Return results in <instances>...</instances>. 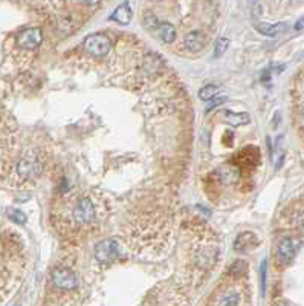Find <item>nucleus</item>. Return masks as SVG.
<instances>
[{
    "label": "nucleus",
    "mask_w": 304,
    "mask_h": 306,
    "mask_svg": "<svg viewBox=\"0 0 304 306\" xmlns=\"http://www.w3.org/2000/svg\"><path fill=\"white\" fill-rule=\"evenodd\" d=\"M203 46H205V39L200 33L194 31V33H190L185 37V48H188L190 51L199 52Z\"/></svg>",
    "instance_id": "nucleus-10"
},
{
    "label": "nucleus",
    "mask_w": 304,
    "mask_h": 306,
    "mask_svg": "<svg viewBox=\"0 0 304 306\" xmlns=\"http://www.w3.org/2000/svg\"><path fill=\"white\" fill-rule=\"evenodd\" d=\"M296 110L301 118V127L304 130V75L298 81V91H296Z\"/></svg>",
    "instance_id": "nucleus-12"
},
{
    "label": "nucleus",
    "mask_w": 304,
    "mask_h": 306,
    "mask_svg": "<svg viewBox=\"0 0 304 306\" xmlns=\"http://www.w3.org/2000/svg\"><path fill=\"white\" fill-rule=\"evenodd\" d=\"M158 34L165 43H173L174 39H176V30L168 22H162V23L158 25Z\"/></svg>",
    "instance_id": "nucleus-11"
},
{
    "label": "nucleus",
    "mask_w": 304,
    "mask_h": 306,
    "mask_svg": "<svg viewBox=\"0 0 304 306\" xmlns=\"http://www.w3.org/2000/svg\"><path fill=\"white\" fill-rule=\"evenodd\" d=\"M299 28H304V19L298 22V25H296V30H299Z\"/></svg>",
    "instance_id": "nucleus-23"
},
{
    "label": "nucleus",
    "mask_w": 304,
    "mask_h": 306,
    "mask_svg": "<svg viewBox=\"0 0 304 306\" xmlns=\"http://www.w3.org/2000/svg\"><path fill=\"white\" fill-rule=\"evenodd\" d=\"M7 214H8L10 219L16 220V222H19V224H23V222L26 220V216H25L20 210H16V208H8V210H7Z\"/></svg>",
    "instance_id": "nucleus-18"
},
{
    "label": "nucleus",
    "mask_w": 304,
    "mask_h": 306,
    "mask_svg": "<svg viewBox=\"0 0 304 306\" xmlns=\"http://www.w3.org/2000/svg\"><path fill=\"white\" fill-rule=\"evenodd\" d=\"M293 225L298 231H302L304 233V207L295 214V219H293Z\"/></svg>",
    "instance_id": "nucleus-19"
},
{
    "label": "nucleus",
    "mask_w": 304,
    "mask_h": 306,
    "mask_svg": "<svg viewBox=\"0 0 304 306\" xmlns=\"http://www.w3.org/2000/svg\"><path fill=\"white\" fill-rule=\"evenodd\" d=\"M252 240H254V234L252 233H243L237 237L234 248L237 251H245L248 246H252Z\"/></svg>",
    "instance_id": "nucleus-15"
},
{
    "label": "nucleus",
    "mask_w": 304,
    "mask_h": 306,
    "mask_svg": "<svg viewBox=\"0 0 304 306\" xmlns=\"http://www.w3.org/2000/svg\"><path fill=\"white\" fill-rule=\"evenodd\" d=\"M225 101H226V97H220L219 100H216V101H214V103H212V104L208 107V110H211V109H214V107L220 106V104H222V103H225Z\"/></svg>",
    "instance_id": "nucleus-22"
},
{
    "label": "nucleus",
    "mask_w": 304,
    "mask_h": 306,
    "mask_svg": "<svg viewBox=\"0 0 304 306\" xmlns=\"http://www.w3.org/2000/svg\"><path fill=\"white\" fill-rule=\"evenodd\" d=\"M42 40H43L42 30L40 28H29L19 36L17 43L23 49H36L42 43Z\"/></svg>",
    "instance_id": "nucleus-7"
},
{
    "label": "nucleus",
    "mask_w": 304,
    "mask_h": 306,
    "mask_svg": "<svg viewBox=\"0 0 304 306\" xmlns=\"http://www.w3.org/2000/svg\"><path fill=\"white\" fill-rule=\"evenodd\" d=\"M219 92H220V88H217L214 85H208L199 91V98L202 101H209V100H214Z\"/></svg>",
    "instance_id": "nucleus-14"
},
{
    "label": "nucleus",
    "mask_w": 304,
    "mask_h": 306,
    "mask_svg": "<svg viewBox=\"0 0 304 306\" xmlns=\"http://www.w3.org/2000/svg\"><path fill=\"white\" fill-rule=\"evenodd\" d=\"M95 217V207L94 202L89 198H83L77 202V205L74 207V219L77 224H89L92 222Z\"/></svg>",
    "instance_id": "nucleus-4"
},
{
    "label": "nucleus",
    "mask_w": 304,
    "mask_h": 306,
    "mask_svg": "<svg viewBox=\"0 0 304 306\" xmlns=\"http://www.w3.org/2000/svg\"><path fill=\"white\" fill-rule=\"evenodd\" d=\"M52 282L57 288L65 289V291H71L75 289L78 285L77 275L69 269V268H57L52 272Z\"/></svg>",
    "instance_id": "nucleus-5"
},
{
    "label": "nucleus",
    "mask_w": 304,
    "mask_h": 306,
    "mask_svg": "<svg viewBox=\"0 0 304 306\" xmlns=\"http://www.w3.org/2000/svg\"><path fill=\"white\" fill-rule=\"evenodd\" d=\"M228 46H229V40L228 39H225V37H220L219 40H217V43H216V51H214V55L219 59V57H222L223 55V52L228 49Z\"/></svg>",
    "instance_id": "nucleus-16"
},
{
    "label": "nucleus",
    "mask_w": 304,
    "mask_h": 306,
    "mask_svg": "<svg viewBox=\"0 0 304 306\" xmlns=\"http://www.w3.org/2000/svg\"><path fill=\"white\" fill-rule=\"evenodd\" d=\"M84 49L94 57H104L110 51V40L103 34L89 36L84 40Z\"/></svg>",
    "instance_id": "nucleus-2"
},
{
    "label": "nucleus",
    "mask_w": 304,
    "mask_h": 306,
    "mask_svg": "<svg viewBox=\"0 0 304 306\" xmlns=\"http://www.w3.org/2000/svg\"><path fill=\"white\" fill-rule=\"evenodd\" d=\"M240 295L237 292H229L222 298V306H237Z\"/></svg>",
    "instance_id": "nucleus-17"
},
{
    "label": "nucleus",
    "mask_w": 304,
    "mask_h": 306,
    "mask_svg": "<svg viewBox=\"0 0 304 306\" xmlns=\"http://www.w3.org/2000/svg\"><path fill=\"white\" fill-rule=\"evenodd\" d=\"M225 117L231 126H245L251 121L248 114H232V112H225Z\"/></svg>",
    "instance_id": "nucleus-13"
},
{
    "label": "nucleus",
    "mask_w": 304,
    "mask_h": 306,
    "mask_svg": "<svg viewBox=\"0 0 304 306\" xmlns=\"http://www.w3.org/2000/svg\"><path fill=\"white\" fill-rule=\"evenodd\" d=\"M43 172V164L33 156L23 158L19 164H17V173L23 181H31L36 179L37 176H40Z\"/></svg>",
    "instance_id": "nucleus-3"
},
{
    "label": "nucleus",
    "mask_w": 304,
    "mask_h": 306,
    "mask_svg": "<svg viewBox=\"0 0 304 306\" xmlns=\"http://www.w3.org/2000/svg\"><path fill=\"white\" fill-rule=\"evenodd\" d=\"M255 28L258 30V33H261L263 36H278L281 33H284L287 30V23H275V25H267V23H255Z\"/></svg>",
    "instance_id": "nucleus-8"
},
{
    "label": "nucleus",
    "mask_w": 304,
    "mask_h": 306,
    "mask_svg": "<svg viewBox=\"0 0 304 306\" xmlns=\"http://www.w3.org/2000/svg\"><path fill=\"white\" fill-rule=\"evenodd\" d=\"M245 266H246V263H245L243 260H237V262H234V263L231 265L229 272H232V274H241V272L245 271Z\"/></svg>",
    "instance_id": "nucleus-20"
},
{
    "label": "nucleus",
    "mask_w": 304,
    "mask_h": 306,
    "mask_svg": "<svg viewBox=\"0 0 304 306\" xmlns=\"http://www.w3.org/2000/svg\"><path fill=\"white\" fill-rule=\"evenodd\" d=\"M158 20H156V17L153 16V14H147L145 16V26H148V28H156L158 30V23H156Z\"/></svg>",
    "instance_id": "nucleus-21"
},
{
    "label": "nucleus",
    "mask_w": 304,
    "mask_h": 306,
    "mask_svg": "<svg viewBox=\"0 0 304 306\" xmlns=\"http://www.w3.org/2000/svg\"><path fill=\"white\" fill-rule=\"evenodd\" d=\"M118 245L113 240H101L100 243H97L95 246V257L98 262L101 263H109L112 260H115L118 257Z\"/></svg>",
    "instance_id": "nucleus-6"
},
{
    "label": "nucleus",
    "mask_w": 304,
    "mask_h": 306,
    "mask_svg": "<svg viewBox=\"0 0 304 306\" xmlns=\"http://www.w3.org/2000/svg\"><path fill=\"white\" fill-rule=\"evenodd\" d=\"M301 245V240L298 237H284L277 245V259L281 265H287L293 260L298 248Z\"/></svg>",
    "instance_id": "nucleus-1"
},
{
    "label": "nucleus",
    "mask_w": 304,
    "mask_h": 306,
    "mask_svg": "<svg viewBox=\"0 0 304 306\" xmlns=\"http://www.w3.org/2000/svg\"><path fill=\"white\" fill-rule=\"evenodd\" d=\"M110 19L115 20V22H118V23H121V25H127V23L130 22V19H132L130 5H129L127 2L121 4V5L113 11V14H112Z\"/></svg>",
    "instance_id": "nucleus-9"
}]
</instances>
